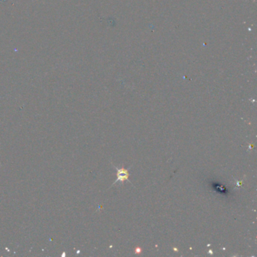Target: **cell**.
Segmentation results:
<instances>
[{"label": "cell", "instance_id": "cell-2", "mask_svg": "<svg viewBox=\"0 0 257 257\" xmlns=\"http://www.w3.org/2000/svg\"><path fill=\"white\" fill-rule=\"evenodd\" d=\"M141 253V249L140 248L136 249V253Z\"/></svg>", "mask_w": 257, "mask_h": 257}, {"label": "cell", "instance_id": "cell-1", "mask_svg": "<svg viewBox=\"0 0 257 257\" xmlns=\"http://www.w3.org/2000/svg\"><path fill=\"white\" fill-rule=\"evenodd\" d=\"M115 168L117 170V180H115V182L111 186V187L115 185L116 182H124V180H128V182H130L131 183V180L128 179V177H129V172H128V169H126V168H124V167L118 168L117 167H115Z\"/></svg>", "mask_w": 257, "mask_h": 257}]
</instances>
